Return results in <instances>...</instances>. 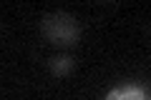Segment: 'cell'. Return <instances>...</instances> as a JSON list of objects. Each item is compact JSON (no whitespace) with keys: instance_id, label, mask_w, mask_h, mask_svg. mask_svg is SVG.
Returning a JSON list of instances; mask_svg holds the SVG:
<instances>
[{"instance_id":"6da1fadb","label":"cell","mask_w":151,"mask_h":100,"mask_svg":"<svg viewBox=\"0 0 151 100\" xmlns=\"http://www.w3.org/2000/svg\"><path fill=\"white\" fill-rule=\"evenodd\" d=\"M81 23L65 10H55L40 18V35L58 48H73L81 40Z\"/></svg>"},{"instance_id":"3957f363","label":"cell","mask_w":151,"mask_h":100,"mask_svg":"<svg viewBox=\"0 0 151 100\" xmlns=\"http://www.w3.org/2000/svg\"><path fill=\"white\" fill-rule=\"evenodd\" d=\"M116 95H121V98H126V95H131V98H146V90H139V88H126V90H113L108 98H116Z\"/></svg>"},{"instance_id":"7a4b0ae2","label":"cell","mask_w":151,"mask_h":100,"mask_svg":"<svg viewBox=\"0 0 151 100\" xmlns=\"http://www.w3.org/2000/svg\"><path fill=\"white\" fill-rule=\"evenodd\" d=\"M73 65H76V60L70 58L68 53H58V55H53V58L48 60L50 73L58 75V78H63V75H70V73H73Z\"/></svg>"}]
</instances>
